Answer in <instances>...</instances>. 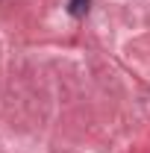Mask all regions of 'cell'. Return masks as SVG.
Listing matches in <instances>:
<instances>
[{
	"instance_id": "cell-1",
	"label": "cell",
	"mask_w": 150,
	"mask_h": 153,
	"mask_svg": "<svg viewBox=\"0 0 150 153\" xmlns=\"http://www.w3.org/2000/svg\"><path fill=\"white\" fill-rule=\"evenodd\" d=\"M88 3H91V0H71V3H68V12H71L74 18H82V15L88 12Z\"/></svg>"
}]
</instances>
